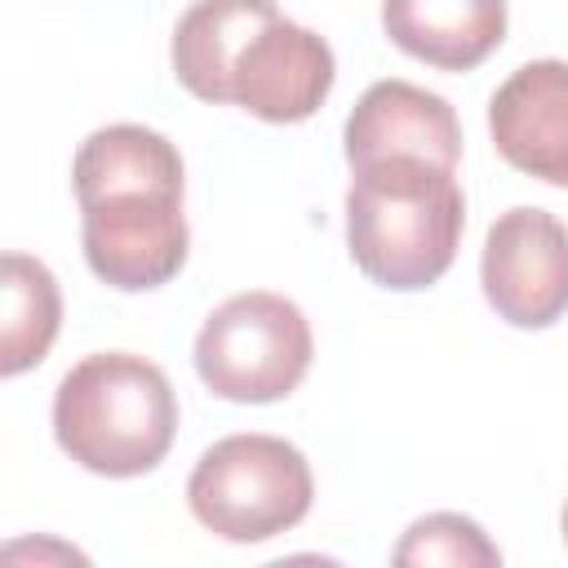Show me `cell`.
<instances>
[{"mask_svg":"<svg viewBox=\"0 0 568 568\" xmlns=\"http://www.w3.org/2000/svg\"><path fill=\"white\" fill-rule=\"evenodd\" d=\"M315 479L297 444L262 430L226 435L200 453L186 479L191 515L222 541L257 546L311 515Z\"/></svg>","mask_w":568,"mask_h":568,"instance_id":"3","label":"cell"},{"mask_svg":"<svg viewBox=\"0 0 568 568\" xmlns=\"http://www.w3.org/2000/svg\"><path fill=\"white\" fill-rule=\"evenodd\" d=\"M0 293H4V311H0V373L18 377L27 368H36L58 328H62V293L53 271L40 257L27 253H4L0 257Z\"/></svg>","mask_w":568,"mask_h":568,"instance_id":"13","label":"cell"},{"mask_svg":"<svg viewBox=\"0 0 568 568\" xmlns=\"http://www.w3.org/2000/svg\"><path fill=\"white\" fill-rule=\"evenodd\" d=\"M346 164H373L390 155H417L457 169L462 160V124L448 98L413 84V80H377L359 93L342 124Z\"/></svg>","mask_w":568,"mask_h":568,"instance_id":"9","label":"cell"},{"mask_svg":"<svg viewBox=\"0 0 568 568\" xmlns=\"http://www.w3.org/2000/svg\"><path fill=\"white\" fill-rule=\"evenodd\" d=\"M390 559L404 564V568H430V564H444V568H497L501 550L470 515L430 510V515H422V519H413L404 528V537L395 541Z\"/></svg>","mask_w":568,"mask_h":568,"instance_id":"14","label":"cell"},{"mask_svg":"<svg viewBox=\"0 0 568 568\" xmlns=\"http://www.w3.org/2000/svg\"><path fill=\"white\" fill-rule=\"evenodd\" d=\"M71 186L80 204L115 191H186V169L164 133L146 124H106L80 142L71 160Z\"/></svg>","mask_w":568,"mask_h":568,"instance_id":"12","label":"cell"},{"mask_svg":"<svg viewBox=\"0 0 568 568\" xmlns=\"http://www.w3.org/2000/svg\"><path fill=\"white\" fill-rule=\"evenodd\" d=\"M173 435L178 395L164 368L133 351L84 355L53 390V439L89 475H146L169 457Z\"/></svg>","mask_w":568,"mask_h":568,"instance_id":"2","label":"cell"},{"mask_svg":"<svg viewBox=\"0 0 568 568\" xmlns=\"http://www.w3.org/2000/svg\"><path fill=\"white\" fill-rule=\"evenodd\" d=\"M333 80L337 58L328 40L280 13L240 49L231 67V106L266 124H297L324 106Z\"/></svg>","mask_w":568,"mask_h":568,"instance_id":"7","label":"cell"},{"mask_svg":"<svg viewBox=\"0 0 568 568\" xmlns=\"http://www.w3.org/2000/svg\"><path fill=\"white\" fill-rule=\"evenodd\" d=\"M488 133L510 169L568 191V62L515 67L488 98Z\"/></svg>","mask_w":568,"mask_h":568,"instance_id":"8","label":"cell"},{"mask_svg":"<svg viewBox=\"0 0 568 568\" xmlns=\"http://www.w3.org/2000/svg\"><path fill=\"white\" fill-rule=\"evenodd\" d=\"M80 244L106 288L146 293L169 284L191 248L182 191H115L80 204Z\"/></svg>","mask_w":568,"mask_h":568,"instance_id":"5","label":"cell"},{"mask_svg":"<svg viewBox=\"0 0 568 568\" xmlns=\"http://www.w3.org/2000/svg\"><path fill=\"white\" fill-rule=\"evenodd\" d=\"M479 284L497 320L550 328L568 311V226L532 204L506 209L484 235Z\"/></svg>","mask_w":568,"mask_h":568,"instance_id":"6","label":"cell"},{"mask_svg":"<svg viewBox=\"0 0 568 568\" xmlns=\"http://www.w3.org/2000/svg\"><path fill=\"white\" fill-rule=\"evenodd\" d=\"M382 31L435 71H475L506 40V0H382Z\"/></svg>","mask_w":568,"mask_h":568,"instance_id":"10","label":"cell"},{"mask_svg":"<svg viewBox=\"0 0 568 568\" xmlns=\"http://www.w3.org/2000/svg\"><path fill=\"white\" fill-rule=\"evenodd\" d=\"M271 18H280L275 0H195L173 27V80L200 102L231 106V67Z\"/></svg>","mask_w":568,"mask_h":568,"instance_id":"11","label":"cell"},{"mask_svg":"<svg viewBox=\"0 0 568 568\" xmlns=\"http://www.w3.org/2000/svg\"><path fill=\"white\" fill-rule=\"evenodd\" d=\"M559 532H564V546H568V501H564V510H559Z\"/></svg>","mask_w":568,"mask_h":568,"instance_id":"15","label":"cell"},{"mask_svg":"<svg viewBox=\"0 0 568 568\" xmlns=\"http://www.w3.org/2000/svg\"><path fill=\"white\" fill-rule=\"evenodd\" d=\"M315 337L297 302L248 288L226 297L195 333L200 382L231 404H275L293 395L311 368Z\"/></svg>","mask_w":568,"mask_h":568,"instance_id":"4","label":"cell"},{"mask_svg":"<svg viewBox=\"0 0 568 568\" xmlns=\"http://www.w3.org/2000/svg\"><path fill=\"white\" fill-rule=\"evenodd\" d=\"M466 231V195L448 164L390 155L351 169L346 248L382 288H430L457 257Z\"/></svg>","mask_w":568,"mask_h":568,"instance_id":"1","label":"cell"}]
</instances>
